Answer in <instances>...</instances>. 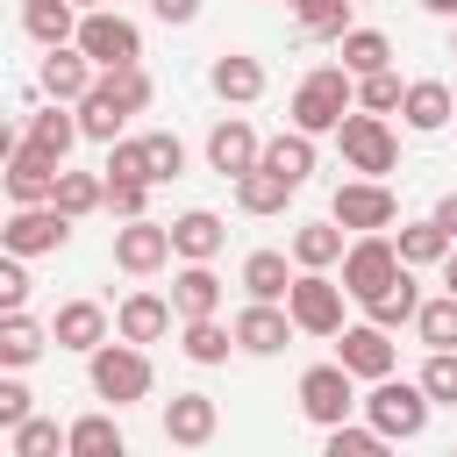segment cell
I'll return each mask as SVG.
<instances>
[{
    "instance_id": "6da1fadb",
    "label": "cell",
    "mask_w": 457,
    "mask_h": 457,
    "mask_svg": "<svg viewBox=\"0 0 457 457\" xmlns=\"http://www.w3.org/2000/svg\"><path fill=\"white\" fill-rule=\"evenodd\" d=\"M286 114H293V129H300V136H336V129H343V114H357V79H350L343 64H314V71L293 86Z\"/></svg>"
},
{
    "instance_id": "7a4b0ae2",
    "label": "cell",
    "mask_w": 457,
    "mask_h": 457,
    "mask_svg": "<svg viewBox=\"0 0 457 457\" xmlns=\"http://www.w3.org/2000/svg\"><path fill=\"white\" fill-rule=\"evenodd\" d=\"M86 386H93V400H107V407H136V400H150V386H157V371H150V350L143 343H100L93 357H86Z\"/></svg>"
},
{
    "instance_id": "3957f363",
    "label": "cell",
    "mask_w": 457,
    "mask_h": 457,
    "mask_svg": "<svg viewBox=\"0 0 457 457\" xmlns=\"http://www.w3.org/2000/svg\"><path fill=\"white\" fill-rule=\"evenodd\" d=\"M343 307H350V286H343L336 271H300L293 293H286V314H293L300 336H328V343H336V336L350 328Z\"/></svg>"
},
{
    "instance_id": "277c9868",
    "label": "cell",
    "mask_w": 457,
    "mask_h": 457,
    "mask_svg": "<svg viewBox=\"0 0 457 457\" xmlns=\"http://www.w3.org/2000/svg\"><path fill=\"white\" fill-rule=\"evenodd\" d=\"M428 414H436V400L421 393V378H378V386L364 393V421H371L378 436H393V443H414V436L428 428Z\"/></svg>"
},
{
    "instance_id": "5b68a950",
    "label": "cell",
    "mask_w": 457,
    "mask_h": 457,
    "mask_svg": "<svg viewBox=\"0 0 457 457\" xmlns=\"http://www.w3.org/2000/svg\"><path fill=\"white\" fill-rule=\"evenodd\" d=\"M336 150H343V164L357 171V179H386L393 164H400V136H393V121L386 114H343V129H336Z\"/></svg>"
},
{
    "instance_id": "8992f818",
    "label": "cell",
    "mask_w": 457,
    "mask_h": 457,
    "mask_svg": "<svg viewBox=\"0 0 457 457\" xmlns=\"http://www.w3.org/2000/svg\"><path fill=\"white\" fill-rule=\"evenodd\" d=\"M328 221H343L350 236H393L400 221V193L386 179H343L336 200H328Z\"/></svg>"
},
{
    "instance_id": "52a82bcc",
    "label": "cell",
    "mask_w": 457,
    "mask_h": 457,
    "mask_svg": "<svg viewBox=\"0 0 457 457\" xmlns=\"http://www.w3.org/2000/svg\"><path fill=\"white\" fill-rule=\"evenodd\" d=\"M357 407H364V393H357V378H350V371H343L336 357H328V364H307V371H300V414H307V421H314L321 436H328V428H343V421H350Z\"/></svg>"
},
{
    "instance_id": "ba28073f",
    "label": "cell",
    "mask_w": 457,
    "mask_h": 457,
    "mask_svg": "<svg viewBox=\"0 0 457 457\" xmlns=\"http://www.w3.org/2000/svg\"><path fill=\"white\" fill-rule=\"evenodd\" d=\"M79 50H86L100 71H121V64H143V29H136L129 14H114V7H93V14L79 21Z\"/></svg>"
},
{
    "instance_id": "9c48e42d",
    "label": "cell",
    "mask_w": 457,
    "mask_h": 457,
    "mask_svg": "<svg viewBox=\"0 0 457 457\" xmlns=\"http://www.w3.org/2000/svg\"><path fill=\"white\" fill-rule=\"evenodd\" d=\"M71 243V214L64 207H7V228H0V250H14V257H57Z\"/></svg>"
},
{
    "instance_id": "30bf717a",
    "label": "cell",
    "mask_w": 457,
    "mask_h": 457,
    "mask_svg": "<svg viewBox=\"0 0 457 457\" xmlns=\"http://www.w3.org/2000/svg\"><path fill=\"white\" fill-rule=\"evenodd\" d=\"M336 364H343L350 378L378 386V378L400 371V343H393V328H378V321H350V328L336 336Z\"/></svg>"
},
{
    "instance_id": "8fae6325",
    "label": "cell",
    "mask_w": 457,
    "mask_h": 457,
    "mask_svg": "<svg viewBox=\"0 0 457 457\" xmlns=\"http://www.w3.org/2000/svg\"><path fill=\"white\" fill-rule=\"evenodd\" d=\"M407 264H400V250H393V236H350V250H343V286H350V300L364 307L378 286H393Z\"/></svg>"
},
{
    "instance_id": "7c38bea8",
    "label": "cell",
    "mask_w": 457,
    "mask_h": 457,
    "mask_svg": "<svg viewBox=\"0 0 457 457\" xmlns=\"http://www.w3.org/2000/svg\"><path fill=\"white\" fill-rule=\"evenodd\" d=\"M179 250H171V221H121L114 228V271H129V278H150V271H164Z\"/></svg>"
},
{
    "instance_id": "4fadbf2b",
    "label": "cell",
    "mask_w": 457,
    "mask_h": 457,
    "mask_svg": "<svg viewBox=\"0 0 457 457\" xmlns=\"http://www.w3.org/2000/svg\"><path fill=\"white\" fill-rule=\"evenodd\" d=\"M36 86H43V100H64V107H79V100L100 86V64H93L79 43H57V50H43V71H36Z\"/></svg>"
},
{
    "instance_id": "5bb4252c",
    "label": "cell",
    "mask_w": 457,
    "mask_h": 457,
    "mask_svg": "<svg viewBox=\"0 0 457 457\" xmlns=\"http://www.w3.org/2000/svg\"><path fill=\"white\" fill-rule=\"evenodd\" d=\"M257 164H264V136H257L243 114H221V121L207 129V171L243 179V171H257Z\"/></svg>"
},
{
    "instance_id": "9a60e30c",
    "label": "cell",
    "mask_w": 457,
    "mask_h": 457,
    "mask_svg": "<svg viewBox=\"0 0 457 457\" xmlns=\"http://www.w3.org/2000/svg\"><path fill=\"white\" fill-rule=\"evenodd\" d=\"M228 328H236V350H250V357H278V350L300 336V328H293V314H286L278 300H243Z\"/></svg>"
},
{
    "instance_id": "2e32d148",
    "label": "cell",
    "mask_w": 457,
    "mask_h": 457,
    "mask_svg": "<svg viewBox=\"0 0 457 457\" xmlns=\"http://www.w3.org/2000/svg\"><path fill=\"white\" fill-rule=\"evenodd\" d=\"M157 421H164V443H179V450H207L214 428H221V407H214V393H171Z\"/></svg>"
},
{
    "instance_id": "e0dca14e",
    "label": "cell",
    "mask_w": 457,
    "mask_h": 457,
    "mask_svg": "<svg viewBox=\"0 0 457 457\" xmlns=\"http://www.w3.org/2000/svg\"><path fill=\"white\" fill-rule=\"evenodd\" d=\"M171 321H179L171 293H150V286H136V293L114 307V336H121V343H164Z\"/></svg>"
},
{
    "instance_id": "ac0fdd59",
    "label": "cell",
    "mask_w": 457,
    "mask_h": 457,
    "mask_svg": "<svg viewBox=\"0 0 457 457\" xmlns=\"http://www.w3.org/2000/svg\"><path fill=\"white\" fill-rule=\"evenodd\" d=\"M57 171H64L57 157L14 143V150H7V207H43V200L57 193Z\"/></svg>"
},
{
    "instance_id": "d6986e66",
    "label": "cell",
    "mask_w": 457,
    "mask_h": 457,
    "mask_svg": "<svg viewBox=\"0 0 457 457\" xmlns=\"http://www.w3.org/2000/svg\"><path fill=\"white\" fill-rule=\"evenodd\" d=\"M50 343H57V350H79V357H93L100 343H114V328H107V307H100V300H64V307L50 314Z\"/></svg>"
},
{
    "instance_id": "ffe728a7",
    "label": "cell",
    "mask_w": 457,
    "mask_h": 457,
    "mask_svg": "<svg viewBox=\"0 0 457 457\" xmlns=\"http://www.w3.org/2000/svg\"><path fill=\"white\" fill-rule=\"evenodd\" d=\"M221 243H228V221H221L214 207H186V214H171V250H179V264H214Z\"/></svg>"
},
{
    "instance_id": "44dd1931",
    "label": "cell",
    "mask_w": 457,
    "mask_h": 457,
    "mask_svg": "<svg viewBox=\"0 0 457 457\" xmlns=\"http://www.w3.org/2000/svg\"><path fill=\"white\" fill-rule=\"evenodd\" d=\"M207 86H214V100H228V107H250V100H264V64L250 57V50H221L214 64H207Z\"/></svg>"
},
{
    "instance_id": "7402d4cb",
    "label": "cell",
    "mask_w": 457,
    "mask_h": 457,
    "mask_svg": "<svg viewBox=\"0 0 457 457\" xmlns=\"http://www.w3.org/2000/svg\"><path fill=\"white\" fill-rule=\"evenodd\" d=\"M400 121H407L414 136H436V129H450V121H457V86H443V79H407Z\"/></svg>"
},
{
    "instance_id": "603a6c76",
    "label": "cell",
    "mask_w": 457,
    "mask_h": 457,
    "mask_svg": "<svg viewBox=\"0 0 457 457\" xmlns=\"http://www.w3.org/2000/svg\"><path fill=\"white\" fill-rule=\"evenodd\" d=\"M286 250H293L300 271H336L343 250H350V228H343V221H300V228L286 236Z\"/></svg>"
},
{
    "instance_id": "cb8c5ba5",
    "label": "cell",
    "mask_w": 457,
    "mask_h": 457,
    "mask_svg": "<svg viewBox=\"0 0 457 457\" xmlns=\"http://www.w3.org/2000/svg\"><path fill=\"white\" fill-rule=\"evenodd\" d=\"M21 143L64 164V157H71V143H79V107H64V100H43V107L29 114V129H21Z\"/></svg>"
},
{
    "instance_id": "d4e9b609",
    "label": "cell",
    "mask_w": 457,
    "mask_h": 457,
    "mask_svg": "<svg viewBox=\"0 0 457 457\" xmlns=\"http://www.w3.org/2000/svg\"><path fill=\"white\" fill-rule=\"evenodd\" d=\"M293 278H300L293 250H250V257H243V300H278V307H286Z\"/></svg>"
},
{
    "instance_id": "484cf974",
    "label": "cell",
    "mask_w": 457,
    "mask_h": 457,
    "mask_svg": "<svg viewBox=\"0 0 457 457\" xmlns=\"http://www.w3.org/2000/svg\"><path fill=\"white\" fill-rule=\"evenodd\" d=\"M171 307H179V321L221 314V278H214V264H179V271H171Z\"/></svg>"
},
{
    "instance_id": "4316f807",
    "label": "cell",
    "mask_w": 457,
    "mask_h": 457,
    "mask_svg": "<svg viewBox=\"0 0 457 457\" xmlns=\"http://www.w3.org/2000/svg\"><path fill=\"white\" fill-rule=\"evenodd\" d=\"M321 136H300V129H278L271 143H264V171H278L286 186H307L314 179V164H321V150H314Z\"/></svg>"
},
{
    "instance_id": "83f0119b",
    "label": "cell",
    "mask_w": 457,
    "mask_h": 457,
    "mask_svg": "<svg viewBox=\"0 0 457 457\" xmlns=\"http://www.w3.org/2000/svg\"><path fill=\"white\" fill-rule=\"evenodd\" d=\"M79 7L71 0H21V29H29V43H43V50H57V43H79Z\"/></svg>"
},
{
    "instance_id": "f1b7e54d",
    "label": "cell",
    "mask_w": 457,
    "mask_h": 457,
    "mask_svg": "<svg viewBox=\"0 0 457 457\" xmlns=\"http://www.w3.org/2000/svg\"><path fill=\"white\" fill-rule=\"evenodd\" d=\"M393 250H400V264L421 271V264H443L457 243H450V228H443L436 214H421V221H400V228H393Z\"/></svg>"
},
{
    "instance_id": "f546056e",
    "label": "cell",
    "mask_w": 457,
    "mask_h": 457,
    "mask_svg": "<svg viewBox=\"0 0 457 457\" xmlns=\"http://www.w3.org/2000/svg\"><path fill=\"white\" fill-rule=\"evenodd\" d=\"M414 314H421V286H414V264H407L393 286H378V293L364 300V321H378V328H414Z\"/></svg>"
},
{
    "instance_id": "4dcf8cb0",
    "label": "cell",
    "mask_w": 457,
    "mask_h": 457,
    "mask_svg": "<svg viewBox=\"0 0 457 457\" xmlns=\"http://www.w3.org/2000/svg\"><path fill=\"white\" fill-rule=\"evenodd\" d=\"M179 350H186V364L214 371V364H228V350H236V328H228L221 314H207V321H179Z\"/></svg>"
},
{
    "instance_id": "1f68e13d",
    "label": "cell",
    "mask_w": 457,
    "mask_h": 457,
    "mask_svg": "<svg viewBox=\"0 0 457 457\" xmlns=\"http://www.w3.org/2000/svg\"><path fill=\"white\" fill-rule=\"evenodd\" d=\"M336 64H343L350 79H371V71H393V36H386V29H350V36L336 43Z\"/></svg>"
},
{
    "instance_id": "d6a6232c",
    "label": "cell",
    "mask_w": 457,
    "mask_h": 457,
    "mask_svg": "<svg viewBox=\"0 0 457 457\" xmlns=\"http://www.w3.org/2000/svg\"><path fill=\"white\" fill-rule=\"evenodd\" d=\"M43 350H50V328L29 321V307H21V314H0V364H7V371H29Z\"/></svg>"
},
{
    "instance_id": "836d02e7",
    "label": "cell",
    "mask_w": 457,
    "mask_h": 457,
    "mask_svg": "<svg viewBox=\"0 0 457 457\" xmlns=\"http://www.w3.org/2000/svg\"><path fill=\"white\" fill-rule=\"evenodd\" d=\"M50 207H64L71 221L100 214V207H107V171H57V193H50Z\"/></svg>"
},
{
    "instance_id": "e575fe53",
    "label": "cell",
    "mask_w": 457,
    "mask_h": 457,
    "mask_svg": "<svg viewBox=\"0 0 457 457\" xmlns=\"http://www.w3.org/2000/svg\"><path fill=\"white\" fill-rule=\"evenodd\" d=\"M64 428H71V457H129V443H121V428H114L107 407H93V414H79Z\"/></svg>"
},
{
    "instance_id": "d590c367",
    "label": "cell",
    "mask_w": 457,
    "mask_h": 457,
    "mask_svg": "<svg viewBox=\"0 0 457 457\" xmlns=\"http://www.w3.org/2000/svg\"><path fill=\"white\" fill-rule=\"evenodd\" d=\"M7 457H71V428H57L50 414H29L21 428H7Z\"/></svg>"
},
{
    "instance_id": "8d00e7d4",
    "label": "cell",
    "mask_w": 457,
    "mask_h": 457,
    "mask_svg": "<svg viewBox=\"0 0 457 457\" xmlns=\"http://www.w3.org/2000/svg\"><path fill=\"white\" fill-rule=\"evenodd\" d=\"M293 193H300V186H286V179H278V171H264V164L236 179V207H243V214H286V200H293Z\"/></svg>"
},
{
    "instance_id": "74e56055",
    "label": "cell",
    "mask_w": 457,
    "mask_h": 457,
    "mask_svg": "<svg viewBox=\"0 0 457 457\" xmlns=\"http://www.w3.org/2000/svg\"><path fill=\"white\" fill-rule=\"evenodd\" d=\"M100 93L121 107V114H143L150 100H157V86H150V71L143 64H121V71H100Z\"/></svg>"
},
{
    "instance_id": "f35d334b",
    "label": "cell",
    "mask_w": 457,
    "mask_h": 457,
    "mask_svg": "<svg viewBox=\"0 0 457 457\" xmlns=\"http://www.w3.org/2000/svg\"><path fill=\"white\" fill-rule=\"evenodd\" d=\"M121 129H129V114L93 86V93L79 100V136H86V143H121Z\"/></svg>"
},
{
    "instance_id": "ab89813d",
    "label": "cell",
    "mask_w": 457,
    "mask_h": 457,
    "mask_svg": "<svg viewBox=\"0 0 457 457\" xmlns=\"http://www.w3.org/2000/svg\"><path fill=\"white\" fill-rule=\"evenodd\" d=\"M414 336H421L428 350H457V293H436V300H421V314H414Z\"/></svg>"
},
{
    "instance_id": "60d3db41",
    "label": "cell",
    "mask_w": 457,
    "mask_h": 457,
    "mask_svg": "<svg viewBox=\"0 0 457 457\" xmlns=\"http://www.w3.org/2000/svg\"><path fill=\"white\" fill-rule=\"evenodd\" d=\"M321 457H393V436H378L371 421H343V428H328Z\"/></svg>"
},
{
    "instance_id": "b9f144b4",
    "label": "cell",
    "mask_w": 457,
    "mask_h": 457,
    "mask_svg": "<svg viewBox=\"0 0 457 457\" xmlns=\"http://www.w3.org/2000/svg\"><path fill=\"white\" fill-rule=\"evenodd\" d=\"M114 186H150V150H143V136H121V143H107V164H100Z\"/></svg>"
},
{
    "instance_id": "7bdbcfd3",
    "label": "cell",
    "mask_w": 457,
    "mask_h": 457,
    "mask_svg": "<svg viewBox=\"0 0 457 457\" xmlns=\"http://www.w3.org/2000/svg\"><path fill=\"white\" fill-rule=\"evenodd\" d=\"M143 150H150V186L186 179V143H179L171 129H150V136H143Z\"/></svg>"
},
{
    "instance_id": "ee69618b",
    "label": "cell",
    "mask_w": 457,
    "mask_h": 457,
    "mask_svg": "<svg viewBox=\"0 0 457 457\" xmlns=\"http://www.w3.org/2000/svg\"><path fill=\"white\" fill-rule=\"evenodd\" d=\"M400 100H407V79H400V71L357 79V107H364V114H400Z\"/></svg>"
},
{
    "instance_id": "f6af8a7d",
    "label": "cell",
    "mask_w": 457,
    "mask_h": 457,
    "mask_svg": "<svg viewBox=\"0 0 457 457\" xmlns=\"http://www.w3.org/2000/svg\"><path fill=\"white\" fill-rule=\"evenodd\" d=\"M414 378H421V393H428L436 407H457V350H428V364H421Z\"/></svg>"
},
{
    "instance_id": "bcb514c9",
    "label": "cell",
    "mask_w": 457,
    "mask_h": 457,
    "mask_svg": "<svg viewBox=\"0 0 457 457\" xmlns=\"http://www.w3.org/2000/svg\"><path fill=\"white\" fill-rule=\"evenodd\" d=\"M29 307V257H0V314H21Z\"/></svg>"
},
{
    "instance_id": "7dc6e473",
    "label": "cell",
    "mask_w": 457,
    "mask_h": 457,
    "mask_svg": "<svg viewBox=\"0 0 457 457\" xmlns=\"http://www.w3.org/2000/svg\"><path fill=\"white\" fill-rule=\"evenodd\" d=\"M29 414H36V393L21 386V371H7L0 378V428H21Z\"/></svg>"
},
{
    "instance_id": "c3c4849f",
    "label": "cell",
    "mask_w": 457,
    "mask_h": 457,
    "mask_svg": "<svg viewBox=\"0 0 457 457\" xmlns=\"http://www.w3.org/2000/svg\"><path fill=\"white\" fill-rule=\"evenodd\" d=\"M107 214H114V221H143V214H150V186H114V179H107Z\"/></svg>"
},
{
    "instance_id": "681fc988",
    "label": "cell",
    "mask_w": 457,
    "mask_h": 457,
    "mask_svg": "<svg viewBox=\"0 0 457 457\" xmlns=\"http://www.w3.org/2000/svg\"><path fill=\"white\" fill-rule=\"evenodd\" d=\"M150 14L164 29H186V21H200V0H150Z\"/></svg>"
},
{
    "instance_id": "f907efd6",
    "label": "cell",
    "mask_w": 457,
    "mask_h": 457,
    "mask_svg": "<svg viewBox=\"0 0 457 457\" xmlns=\"http://www.w3.org/2000/svg\"><path fill=\"white\" fill-rule=\"evenodd\" d=\"M428 214H436V221H443V228H450V243H457V186H450V193H443V200H436V207H428Z\"/></svg>"
},
{
    "instance_id": "816d5d0a",
    "label": "cell",
    "mask_w": 457,
    "mask_h": 457,
    "mask_svg": "<svg viewBox=\"0 0 457 457\" xmlns=\"http://www.w3.org/2000/svg\"><path fill=\"white\" fill-rule=\"evenodd\" d=\"M286 7H293V21H300V29H307V21H314V14H321V7H328V0H286Z\"/></svg>"
},
{
    "instance_id": "f5cc1de1",
    "label": "cell",
    "mask_w": 457,
    "mask_h": 457,
    "mask_svg": "<svg viewBox=\"0 0 457 457\" xmlns=\"http://www.w3.org/2000/svg\"><path fill=\"white\" fill-rule=\"evenodd\" d=\"M421 14H443V21H457V0H414Z\"/></svg>"
},
{
    "instance_id": "db71d44e",
    "label": "cell",
    "mask_w": 457,
    "mask_h": 457,
    "mask_svg": "<svg viewBox=\"0 0 457 457\" xmlns=\"http://www.w3.org/2000/svg\"><path fill=\"white\" fill-rule=\"evenodd\" d=\"M443 293H457V250L443 257Z\"/></svg>"
},
{
    "instance_id": "11a10c76",
    "label": "cell",
    "mask_w": 457,
    "mask_h": 457,
    "mask_svg": "<svg viewBox=\"0 0 457 457\" xmlns=\"http://www.w3.org/2000/svg\"><path fill=\"white\" fill-rule=\"evenodd\" d=\"M71 7H79V14H93V7H107V0H71Z\"/></svg>"
},
{
    "instance_id": "9f6ffc18",
    "label": "cell",
    "mask_w": 457,
    "mask_h": 457,
    "mask_svg": "<svg viewBox=\"0 0 457 457\" xmlns=\"http://www.w3.org/2000/svg\"><path fill=\"white\" fill-rule=\"evenodd\" d=\"M450 57H457V21H450Z\"/></svg>"
},
{
    "instance_id": "6f0895ef",
    "label": "cell",
    "mask_w": 457,
    "mask_h": 457,
    "mask_svg": "<svg viewBox=\"0 0 457 457\" xmlns=\"http://www.w3.org/2000/svg\"><path fill=\"white\" fill-rule=\"evenodd\" d=\"M357 7H364V0H357Z\"/></svg>"
},
{
    "instance_id": "680465c9",
    "label": "cell",
    "mask_w": 457,
    "mask_h": 457,
    "mask_svg": "<svg viewBox=\"0 0 457 457\" xmlns=\"http://www.w3.org/2000/svg\"><path fill=\"white\" fill-rule=\"evenodd\" d=\"M450 457H457V450H450Z\"/></svg>"
}]
</instances>
